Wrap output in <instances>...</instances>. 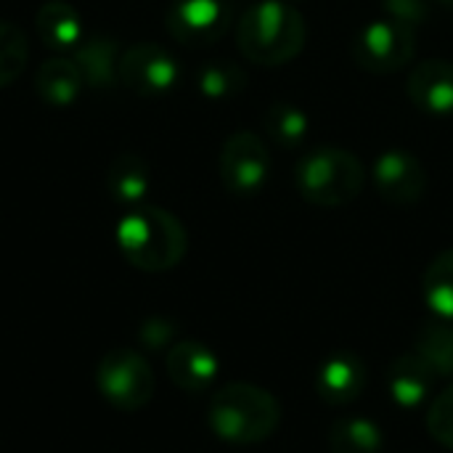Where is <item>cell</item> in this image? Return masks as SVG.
<instances>
[{
	"label": "cell",
	"instance_id": "cell-25",
	"mask_svg": "<svg viewBox=\"0 0 453 453\" xmlns=\"http://www.w3.org/2000/svg\"><path fill=\"white\" fill-rule=\"evenodd\" d=\"M427 427L433 433V438L451 449L453 451V385L446 388L430 406V414H427Z\"/></svg>",
	"mask_w": 453,
	"mask_h": 453
},
{
	"label": "cell",
	"instance_id": "cell-22",
	"mask_svg": "<svg viewBox=\"0 0 453 453\" xmlns=\"http://www.w3.org/2000/svg\"><path fill=\"white\" fill-rule=\"evenodd\" d=\"M425 300L443 321H453V250L441 252L425 271Z\"/></svg>",
	"mask_w": 453,
	"mask_h": 453
},
{
	"label": "cell",
	"instance_id": "cell-1",
	"mask_svg": "<svg viewBox=\"0 0 453 453\" xmlns=\"http://www.w3.org/2000/svg\"><path fill=\"white\" fill-rule=\"evenodd\" d=\"M305 16L287 0L252 3L236 24L242 56L260 66L289 64L305 48Z\"/></svg>",
	"mask_w": 453,
	"mask_h": 453
},
{
	"label": "cell",
	"instance_id": "cell-26",
	"mask_svg": "<svg viewBox=\"0 0 453 453\" xmlns=\"http://www.w3.org/2000/svg\"><path fill=\"white\" fill-rule=\"evenodd\" d=\"M385 16L409 24V27H419L425 24V19L430 16V0H382Z\"/></svg>",
	"mask_w": 453,
	"mask_h": 453
},
{
	"label": "cell",
	"instance_id": "cell-23",
	"mask_svg": "<svg viewBox=\"0 0 453 453\" xmlns=\"http://www.w3.org/2000/svg\"><path fill=\"white\" fill-rule=\"evenodd\" d=\"M417 353L438 377H453V326L446 321L427 324L417 334Z\"/></svg>",
	"mask_w": 453,
	"mask_h": 453
},
{
	"label": "cell",
	"instance_id": "cell-16",
	"mask_svg": "<svg viewBox=\"0 0 453 453\" xmlns=\"http://www.w3.org/2000/svg\"><path fill=\"white\" fill-rule=\"evenodd\" d=\"M82 88H85V82H82V74H80L74 58H64V56L48 58L40 64V69L35 74L37 96L48 106H56V109H66V106L77 104Z\"/></svg>",
	"mask_w": 453,
	"mask_h": 453
},
{
	"label": "cell",
	"instance_id": "cell-6",
	"mask_svg": "<svg viewBox=\"0 0 453 453\" xmlns=\"http://www.w3.org/2000/svg\"><path fill=\"white\" fill-rule=\"evenodd\" d=\"M350 50L356 64H361L366 72L393 74L411 64L417 53V29L390 16H382L356 35Z\"/></svg>",
	"mask_w": 453,
	"mask_h": 453
},
{
	"label": "cell",
	"instance_id": "cell-10",
	"mask_svg": "<svg viewBox=\"0 0 453 453\" xmlns=\"http://www.w3.org/2000/svg\"><path fill=\"white\" fill-rule=\"evenodd\" d=\"M374 186L390 204L409 207L425 196L427 173L422 162L406 149H388L374 162Z\"/></svg>",
	"mask_w": 453,
	"mask_h": 453
},
{
	"label": "cell",
	"instance_id": "cell-2",
	"mask_svg": "<svg viewBox=\"0 0 453 453\" xmlns=\"http://www.w3.org/2000/svg\"><path fill=\"white\" fill-rule=\"evenodd\" d=\"M117 247L122 257L138 271L162 273L183 260L188 236L173 212L143 204L133 207L117 223Z\"/></svg>",
	"mask_w": 453,
	"mask_h": 453
},
{
	"label": "cell",
	"instance_id": "cell-27",
	"mask_svg": "<svg viewBox=\"0 0 453 453\" xmlns=\"http://www.w3.org/2000/svg\"><path fill=\"white\" fill-rule=\"evenodd\" d=\"M441 5H449V8H453V0H438Z\"/></svg>",
	"mask_w": 453,
	"mask_h": 453
},
{
	"label": "cell",
	"instance_id": "cell-24",
	"mask_svg": "<svg viewBox=\"0 0 453 453\" xmlns=\"http://www.w3.org/2000/svg\"><path fill=\"white\" fill-rule=\"evenodd\" d=\"M29 40L21 27L0 21V88L11 85L27 66Z\"/></svg>",
	"mask_w": 453,
	"mask_h": 453
},
{
	"label": "cell",
	"instance_id": "cell-9",
	"mask_svg": "<svg viewBox=\"0 0 453 453\" xmlns=\"http://www.w3.org/2000/svg\"><path fill=\"white\" fill-rule=\"evenodd\" d=\"M234 21V11L226 0H173L165 16L167 32L183 45H212Z\"/></svg>",
	"mask_w": 453,
	"mask_h": 453
},
{
	"label": "cell",
	"instance_id": "cell-7",
	"mask_svg": "<svg viewBox=\"0 0 453 453\" xmlns=\"http://www.w3.org/2000/svg\"><path fill=\"white\" fill-rule=\"evenodd\" d=\"M271 175V151L252 130L234 133L220 149V180L236 196L263 191Z\"/></svg>",
	"mask_w": 453,
	"mask_h": 453
},
{
	"label": "cell",
	"instance_id": "cell-15",
	"mask_svg": "<svg viewBox=\"0 0 453 453\" xmlns=\"http://www.w3.org/2000/svg\"><path fill=\"white\" fill-rule=\"evenodd\" d=\"M74 64L88 88H111L119 77V45L109 35H93L74 48Z\"/></svg>",
	"mask_w": 453,
	"mask_h": 453
},
{
	"label": "cell",
	"instance_id": "cell-20",
	"mask_svg": "<svg viewBox=\"0 0 453 453\" xmlns=\"http://www.w3.org/2000/svg\"><path fill=\"white\" fill-rule=\"evenodd\" d=\"M329 451L332 453H382V433L374 422L345 417L337 419L329 430Z\"/></svg>",
	"mask_w": 453,
	"mask_h": 453
},
{
	"label": "cell",
	"instance_id": "cell-11",
	"mask_svg": "<svg viewBox=\"0 0 453 453\" xmlns=\"http://www.w3.org/2000/svg\"><path fill=\"white\" fill-rule=\"evenodd\" d=\"M409 98L427 114H453V61L427 58L417 64L409 74Z\"/></svg>",
	"mask_w": 453,
	"mask_h": 453
},
{
	"label": "cell",
	"instance_id": "cell-5",
	"mask_svg": "<svg viewBox=\"0 0 453 453\" xmlns=\"http://www.w3.org/2000/svg\"><path fill=\"white\" fill-rule=\"evenodd\" d=\"M101 395L119 411H141L154 398V372L149 361L130 348L109 350L96 369Z\"/></svg>",
	"mask_w": 453,
	"mask_h": 453
},
{
	"label": "cell",
	"instance_id": "cell-4",
	"mask_svg": "<svg viewBox=\"0 0 453 453\" xmlns=\"http://www.w3.org/2000/svg\"><path fill=\"white\" fill-rule=\"evenodd\" d=\"M295 183L297 191L316 207H345L361 196L366 167L348 149L319 146L297 162Z\"/></svg>",
	"mask_w": 453,
	"mask_h": 453
},
{
	"label": "cell",
	"instance_id": "cell-17",
	"mask_svg": "<svg viewBox=\"0 0 453 453\" xmlns=\"http://www.w3.org/2000/svg\"><path fill=\"white\" fill-rule=\"evenodd\" d=\"M37 35L45 48L50 50H74L85 32H82V19L69 5L66 0H48L37 11Z\"/></svg>",
	"mask_w": 453,
	"mask_h": 453
},
{
	"label": "cell",
	"instance_id": "cell-21",
	"mask_svg": "<svg viewBox=\"0 0 453 453\" xmlns=\"http://www.w3.org/2000/svg\"><path fill=\"white\" fill-rule=\"evenodd\" d=\"M196 88L204 98L223 101V98H231L247 88V72L239 64L226 61V58L207 61L196 72Z\"/></svg>",
	"mask_w": 453,
	"mask_h": 453
},
{
	"label": "cell",
	"instance_id": "cell-13",
	"mask_svg": "<svg viewBox=\"0 0 453 453\" xmlns=\"http://www.w3.org/2000/svg\"><path fill=\"white\" fill-rule=\"evenodd\" d=\"M170 380L186 393H204L218 377V358L202 342H178L165 358Z\"/></svg>",
	"mask_w": 453,
	"mask_h": 453
},
{
	"label": "cell",
	"instance_id": "cell-3",
	"mask_svg": "<svg viewBox=\"0 0 453 453\" xmlns=\"http://www.w3.org/2000/svg\"><path fill=\"white\" fill-rule=\"evenodd\" d=\"M207 422L220 441L255 446L276 433L281 422V406L268 390L247 382H234L212 395Z\"/></svg>",
	"mask_w": 453,
	"mask_h": 453
},
{
	"label": "cell",
	"instance_id": "cell-8",
	"mask_svg": "<svg viewBox=\"0 0 453 453\" xmlns=\"http://www.w3.org/2000/svg\"><path fill=\"white\" fill-rule=\"evenodd\" d=\"M117 72L125 88L138 96L170 93L180 80V66L175 56L157 42H135L125 48Z\"/></svg>",
	"mask_w": 453,
	"mask_h": 453
},
{
	"label": "cell",
	"instance_id": "cell-19",
	"mask_svg": "<svg viewBox=\"0 0 453 453\" xmlns=\"http://www.w3.org/2000/svg\"><path fill=\"white\" fill-rule=\"evenodd\" d=\"M308 114L289 101H276L263 114V133L279 149H300L308 138Z\"/></svg>",
	"mask_w": 453,
	"mask_h": 453
},
{
	"label": "cell",
	"instance_id": "cell-12",
	"mask_svg": "<svg viewBox=\"0 0 453 453\" xmlns=\"http://www.w3.org/2000/svg\"><path fill=\"white\" fill-rule=\"evenodd\" d=\"M366 382H369V372H366L364 361L356 353L345 350V353L332 356L321 366L316 388H319V395L329 406H348L361 398Z\"/></svg>",
	"mask_w": 453,
	"mask_h": 453
},
{
	"label": "cell",
	"instance_id": "cell-14",
	"mask_svg": "<svg viewBox=\"0 0 453 453\" xmlns=\"http://www.w3.org/2000/svg\"><path fill=\"white\" fill-rule=\"evenodd\" d=\"M435 380H438V374L433 372V366L417 350L401 353L390 364V372H388L390 395L403 409H417L422 401H427L430 393H433Z\"/></svg>",
	"mask_w": 453,
	"mask_h": 453
},
{
	"label": "cell",
	"instance_id": "cell-18",
	"mask_svg": "<svg viewBox=\"0 0 453 453\" xmlns=\"http://www.w3.org/2000/svg\"><path fill=\"white\" fill-rule=\"evenodd\" d=\"M151 186L149 162L135 151L117 154L106 167V191L117 204H138Z\"/></svg>",
	"mask_w": 453,
	"mask_h": 453
}]
</instances>
